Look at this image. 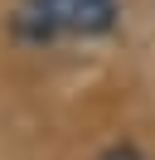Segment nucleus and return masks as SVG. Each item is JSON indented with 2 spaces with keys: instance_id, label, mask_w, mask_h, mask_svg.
<instances>
[{
  "instance_id": "obj_1",
  "label": "nucleus",
  "mask_w": 155,
  "mask_h": 160,
  "mask_svg": "<svg viewBox=\"0 0 155 160\" xmlns=\"http://www.w3.org/2000/svg\"><path fill=\"white\" fill-rule=\"evenodd\" d=\"M121 20V5L116 0H24L15 10V34L19 39H34V44H48V39H102V34L116 29Z\"/></svg>"
},
{
  "instance_id": "obj_2",
  "label": "nucleus",
  "mask_w": 155,
  "mask_h": 160,
  "mask_svg": "<svg viewBox=\"0 0 155 160\" xmlns=\"http://www.w3.org/2000/svg\"><path fill=\"white\" fill-rule=\"evenodd\" d=\"M102 160H141V150L136 146H112V150H102Z\"/></svg>"
}]
</instances>
